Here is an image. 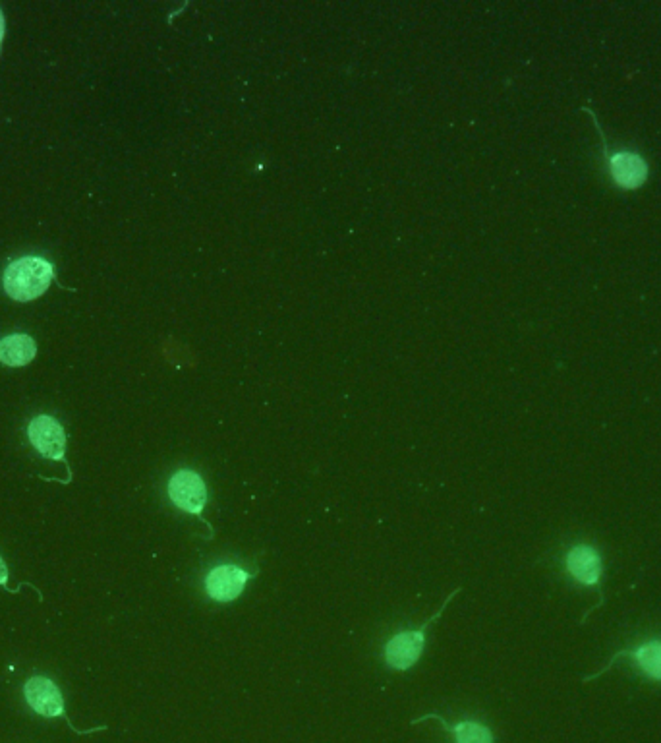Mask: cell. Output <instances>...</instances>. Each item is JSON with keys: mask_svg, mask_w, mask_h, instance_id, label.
<instances>
[{"mask_svg": "<svg viewBox=\"0 0 661 743\" xmlns=\"http://www.w3.org/2000/svg\"><path fill=\"white\" fill-rule=\"evenodd\" d=\"M53 281L55 268L51 262L37 256H26L6 268L2 283L8 297L29 302L45 295Z\"/></svg>", "mask_w": 661, "mask_h": 743, "instance_id": "1", "label": "cell"}, {"mask_svg": "<svg viewBox=\"0 0 661 743\" xmlns=\"http://www.w3.org/2000/svg\"><path fill=\"white\" fill-rule=\"evenodd\" d=\"M460 589H455L451 595L447 596L439 610L433 614L430 620H426V624L418 629H410V631H401L397 635H393L385 649H383V656H385V662L389 668L393 670H410L412 666H416V662L420 660V656L424 653V647H426V637H428V629L432 627L435 620H439L443 616V612L447 610V606L455 600V596L459 595Z\"/></svg>", "mask_w": 661, "mask_h": 743, "instance_id": "2", "label": "cell"}, {"mask_svg": "<svg viewBox=\"0 0 661 743\" xmlns=\"http://www.w3.org/2000/svg\"><path fill=\"white\" fill-rule=\"evenodd\" d=\"M167 494L176 509L188 515L200 517L209 527L207 519L203 517V511L209 502V490H207V482L203 480V476L198 471L194 469L176 471L167 484Z\"/></svg>", "mask_w": 661, "mask_h": 743, "instance_id": "3", "label": "cell"}, {"mask_svg": "<svg viewBox=\"0 0 661 743\" xmlns=\"http://www.w3.org/2000/svg\"><path fill=\"white\" fill-rule=\"evenodd\" d=\"M256 577L250 569L238 564H219L211 567L203 579V591L217 604L238 600L246 585Z\"/></svg>", "mask_w": 661, "mask_h": 743, "instance_id": "4", "label": "cell"}, {"mask_svg": "<svg viewBox=\"0 0 661 743\" xmlns=\"http://www.w3.org/2000/svg\"><path fill=\"white\" fill-rule=\"evenodd\" d=\"M29 444L33 449L51 461H60L66 465L68 475L72 478L70 465L66 461V432L64 426L58 422L57 418L49 415H39L29 422L28 426Z\"/></svg>", "mask_w": 661, "mask_h": 743, "instance_id": "5", "label": "cell"}, {"mask_svg": "<svg viewBox=\"0 0 661 743\" xmlns=\"http://www.w3.org/2000/svg\"><path fill=\"white\" fill-rule=\"evenodd\" d=\"M24 697H26L29 709L39 716H45V718L66 716L62 693L58 685L49 678H43V676L29 678L24 685Z\"/></svg>", "mask_w": 661, "mask_h": 743, "instance_id": "6", "label": "cell"}, {"mask_svg": "<svg viewBox=\"0 0 661 743\" xmlns=\"http://www.w3.org/2000/svg\"><path fill=\"white\" fill-rule=\"evenodd\" d=\"M567 571L580 585L596 587L602 581L604 564L592 546L576 544L567 554Z\"/></svg>", "mask_w": 661, "mask_h": 743, "instance_id": "7", "label": "cell"}, {"mask_svg": "<svg viewBox=\"0 0 661 743\" xmlns=\"http://www.w3.org/2000/svg\"><path fill=\"white\" fill-rule=\"evenodd\" d=\"M609 171H611L615 184L627 190L642 186L648 177L646 161L640 155L629 153V151L609 155Z\"/></svg>", "mask_w": 661, "mask_h": 743, "instance_id": "8", "label": "cell"}, {"mask_svg": "<svg viewBox=\"0 0 661 743\" xmlns=\"http://www.w3.org/2000/svg\"><path fill=\"white\" fill-rule=\"evenodd\" d=\"M432 718L433 720H437L453 736V743H495L493 732L489 730L486 724H482L478 720H460V722H455V724H449L443 716L430 713L424 714L422 718L412 720V724H420V722L432 720Z\"/></svg>", "mask_w": 661, "mask_h": 743, "instance_id": "9", "label": "cell"}, {"mask_svg": "<svg viewBox=\"0 0 661 743\" xmlns=\"http://www.w3.org/2000/svg\"><path fill=\"white\" fill-rule=\"evenodd\" d=\"M35 355H37V345L29 335L16 333V335H8L0 339V362L4 366H10V368L26 366L35 358Z\"/></svg>", "mask_w": 661, "mask_h": 743, "instance_id": "10", "label": "cell"}, {"mask_svg": "<svg viewBox=\"0 0 661 743\" xmlns=\"http://www.w3.org/2000/svg\"><path fill=\"white\" fill-rule=\"evenodd\" d=\"M631 658L648 678L661 682V639L642 643L631 653Z\"/></svg>", "mask_w": 661, "mask_h": 743, "instance_id": "11", "label": "cell"}, {"mask_svg": "<svg viewBox=\"0 0 661 743\" xmlns=\"http://www.w3.org/2000/svg\"><path fill=\"white\" fill-rule=\"evenodd\" d=\"M0 587L6 589V591H10L8 589V565H6V562L2 558H0Z\"/></svg>", "mask_w": 661, "mask_h": 743, "instance_id": "12", "label": "cell"}, {"mask_svg": "<svg viewBox=\"0 0 661 743\" xmlns=\"http://www.w3.org/2000/svg\"><path fill=\"white\" fill-rule=\"evenodd\" d=\"M2 37H4V16H2V10H0V43H2Z\"/></svg>", "mask_w": 661, "mask_h": 743, "instance_id": "13", "label": "cell"}]
</instances>
